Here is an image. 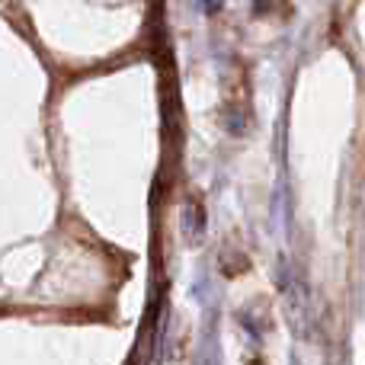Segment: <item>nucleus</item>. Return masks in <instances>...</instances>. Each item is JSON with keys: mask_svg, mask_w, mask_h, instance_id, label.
Returning <instances> with one entry per match:
<instances>
[{"mask_svg": "<svg viewBox=\"0 0 365 365\" xmlns=\"http://www.w3.org/2000/svg\"><path fill=\"white\" fill-rule=\"evenodd\" d=\"M199 6H202L205 13H218L221 6H225V0H199Z\"/></svg>", "mask_w": 365, "mask_h": 365, "instance_id": "obj_1", "label": "nucleus"}]
</instances>
